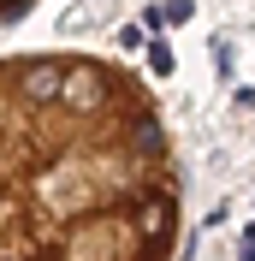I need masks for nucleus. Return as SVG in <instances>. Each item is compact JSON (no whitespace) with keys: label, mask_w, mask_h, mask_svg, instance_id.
I'll list each match as a JSON object with an SVG mask.
<instances>
[{"label":"nucleus","mask_w":255,"mask_h":261,"mask_svg":"<svg viewBox=\"0 0 255 261\" xmlns=\"http://www.w3.org/2000/svg\"><path fill=\"white\" fill-rule=\"evenodd\" d=\"M178 238L155 89L101 54H0V261H172Z\"/></svg>","instance_id":"obj_1"},{"label":"nucleus","mask_w":255,"mask_h":261,"mask_svg":"<svg viewBox=\"0 0 255 261\" xmlns=\"http://www.w3.org/2000/svg\"><path fill=\"white\" fill-rule=\"evenodd\" d=\"M30 6H36V0H0V24H18Z\"/></svg>","instance_id":"obj_2"}]
</instances>
